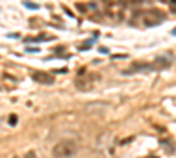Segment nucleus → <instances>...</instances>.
I'll use <instances>...</instances> for the list:
<instances>
[{"instance_id":"f257e3e1","label":"nucleus","mask_w":176,"mask_h":158,"mask_svg":"<svg viewBox=\"0 0 176 158\" xmlns=\"http://www.w3.org/2000/svg\"><path fill=\"white\" fill-rule=\"evenodd\" d=\"M166 20L164 13L157 11V9H150V11H144V13H139V14L132 18V23H139L141 27H155Z\"/></svg>"},{"instance_id":"f03ea898","label":"nucleus","mask_w":176,"mask_h":158,"mask_svg":"<svg viewBox=\"0 0 176 158\" xmlns=\"http://www.w3.org/2000/svg\"><path fill=\"white\" fill-rule=\"evenodd\" d=\"M76 151L77 148L72 141H60L53 146L51 155H53V158H72L76 155Z\"/></svg>"},{"instance_id":"7ed1b4c3","label":"nucleus","mask_w":176,"mask_h":158,"mask_svg":"<svg viewBox=\"0 0 176 158\" xmlns=\"http://www.w3.org/2000/svg\"><path fill=\"white\" fill-rule=\"evenodd\" d=\"M32 79H34L35 83H39V84H53L55 83V77L51 76V74H48V72H42V70H34L32 74Z\"/></svg>"},{"instance_id":"20e7f679","label":"nucleus","mask_w":176,"mask_h":158,"mask_svg":"<svg viewBox=\"0 0 176 158\" xmlns=\"http://www.w3.org/2000/svg\"><path fill=\"white\" fill-rule=\"evenodd\" d=\"M107 107H109V104H106V102H90V104H86V106H84L86 113H95V114L104 113Z\"/></svg>"},{"instance_id":"39448f33","label":"nucleus","mask_w":176,"mask_h":158,"mask_svg":"<svg viewBox=\"0 0 176 158\" xmlns=\"http://www.w3.org/2000/svg\"><path fill=\"white\" fill-rule=\"evenodd\" d=\"M152 65H153V70H162V69H167L169 65H171V56H169V55H164V56L155 58L153 62H152Z\"/></svg>"},{"instance_id":"423d86ee","label":"nucleus","mask_w":176,"mask_h":158,"mask_svg":"<svg viewBox=\"0 0 176 158\" xmlns=\"http://www.w3.org/2000/svg\"><path fill=\"white\" fill-rule=\"evenodd\" d=\"M76 88L79 92H90L93 88V79L92 77H76Z\"/></svg>"},{"instance_id":"0eeeda50","label":"nucleus","mask_w":176,"mask_h":158,"mask_svg":"<svg viewBox=\"0 0 176 158\" xmlns=\"http://www.w3.org/2000/svg\"><path fill=\"white\" fill-rule=\"evenodd\" d=\"M146 70H153L152 63H132L127 70H123V74H134V72H146Z\"/></svg>"},{"instance_id":"6e6552de","label":"nucleus","mask_w":176,"mask_h":158,"mask_svg":"<svg viewBox=\"0 0 176 158\" xmlns=\"http://www.w3.org/2000/svg\"><path fill=\"white\" fill-rule=\"evenodd\" d=\"M160 144L167 148V151H169V153H173V151H174V146H173V144L169 142V141H166V139H162V141H160Z\"/></svg>"},{"instance_id":"1a4fd4ad","label":"nucleus","mask_w":176,"mask_h":158,"mask_svg":"<svg viewBox=\"0 0 176 158\" xmlns=\"http://www.w3.org/2000/svg\"><path fill=\"white\" fill-rule=\"evenodd\" d=\"M92 46H93V41H86V42H83V44H79V46H77V48H79V49L83 51V49H88V48H92Z\"/></svg>"},{"instance_id":"9d476101","label":"nucleus","mask_w":176,"mask_h":158,"mask_svg":"<svg viewBox=\"0 0 176 158\" xmlns=\"http://www.w3.org/2000/svg\"><path fill=\"white\" fill-rule=\"evenodd\" d=\"M25 5H27V7H30V9H37V7H39L37 4H32V2H25Z\"/></svg>"},{"instance_id":"9b49d317","label":"nucleus","mask_w":176,"mask_h":158,"mask_svg":"<svg viewBox=\"0 0 176 158\" xmlns=\"http://www.w3.org/2000/svg\"><path fill=\"white\" fill-rule=\"evenodd\" d=\"M16 121H18V118H16V116H11V118H9V123H11V125H13V127H14V125H16Z\"/></svg>"},{"instance_id":"f8f14e48","label":"nucleus","mask_w":176,"mask_h":158,"mask_svg":"<svg viewBox=\"0 0 176 158\" xmlns=\"http://www.w3.org/2000/svg\"><path fill=\"white\" fill-rule=\"evenodd\" d=\"M25 158H35V153H34V151H30V153H28Z\"/></svg>"},{"instance_id":"ddd939ff","label":"nucleus","mask_w":176,"mask_h":158,"mask_svg":"<svg viewBox=\"0 0 176 158\" xmlns=\"http://www.w3.org/2000/svg\"><path fill=\"white\" fill-rule=\"evenodd\" d=\"M171 34H173V35H176V28H174V30H173V32H171Z\"/></svg>"}]
</instances>
